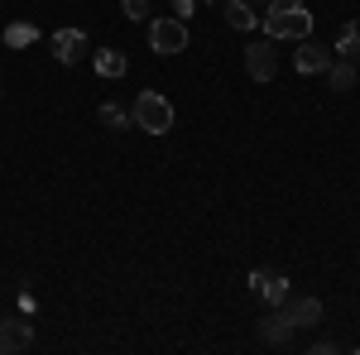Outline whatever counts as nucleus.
Returning <instances> with one entry per match:
<instances>
[{"label": "nucleus", "instance_id": "f257e3e1", "mask_svg": "<svg viewBox=\"0 0 360 355\" xmlns=\"http://www.w3.org/2000/svg\"><path fill=\"white\" fill-rule=\"evenodd\" d=\"M259 25H264L269 39H293L298 44V39L312 34V15H307V5H298V0H274Z\"/></svg>", "mask_w": 360, "mask_h": 355}, {"label": "nucleus", "instance_id": "f03ea898", "mask_svg": "<svg viewBox=\"0 0 360 355\" xmlns=\"http://www.w3.org/2000/svg\"><path fill=\"white\" fill-rule=\"evenodd\" d=\"M130 120H135V130L168 135V130H173V101H168V96H159V91H139L135 106H130Z\"/></svg>", "mask_w": 360, "mask_h": 355}, {"label": "nucleus", "instance_id": "7ed1b4c3", "mask_svg": "<svg viewBox=\"0 0 360 355\" xmlns=\"http://www.w3.org/2000/svg\"><path fill=\"white\" fill-rule=\"evenodd\" d=\"M149 49L154 53H183L188 49V20H178V15H159V20H149Z\"/></svg>", "mask_w": 360, "mask_h": 355}, {"label": "nucleus", "instance_id": "20e7f679", "mask_svg": "<svg viewBox=\"0 0 360 355\" xmlns=\"http://www.w3.org/2000/svg\"><path fill=\"white\" fill-rule=\"evenodd\" d=\"M332 49H327V44H317V39H312V34H307V39H298V53H293V67H298V72H303V77H312V72H327V67H332Z\"/></svg>", "mask_w": 360, "mask_h": 355}, {"label": "nucleus", "instance_id": "39448f33", "mask_svg": "<svg viewBox=\"0 0 360 355\" xmlns=\"http://www.w3.org/2000/svg\"><path fill=\"white\" fill-rule=\"evenodd\" d=\"M245 72L255 77V82H274L278 53H274V44H269V39H264V44H250V49H245Z\"/></svg>", "mask_w": 360, "mask_h": 355}, {"label": "nucleus", "instance_id": "423d86ee", "mask_svg": "<svg viewBox=\"0 0 360 355\" xmlns=\"http://www.w3.org/2000/svg\"><path fill=\"white\" fill-rule=\"evenodd\" d=\"M250 288L269 302V307H278V302L288 298V273H278V269H255V273H250Z\"/></svg>", "mask_w": 360, "mask_h": 355}, {"label": "nucleus", "instance_id": "0eeeda50", "mask_svg": "<svg viewBox=\"0 0 360 355\" xmlns=\"http://www.w3.org/2000/svg\"><path fill=\"white\" fill-rule=\"evenodd\" d=\"M34 346V327L20 322V317H0V355H15Z\"/></svg>", "mask_w": 360, "mask_h": 355}, {"label": "nucleus", "instance_id": "6e6552de", "mask_svg": "<svg viewBox=\"0 0 360 355\" xmlns=\"http://www.w3.org/2000/svg\"><path fill=\"white\" fill-rule=\"evenodd\" d=\"M278 312L293 322V331H298V327H317V322H322V302H317V298H283V302H278Z\"/></svg>", "mask_w": 360, "mask_h": 355}, {"label": "nucleus", "instance_id": "1a4fd4ad", "mask_svg": "<svg viewBox=\"0 0 360 355\" xmlns=\"http://www.w3.org/2000/svg\"><path fill=\"white\" fill-rule=\"evenodd\" d=\"M53 53H58V63L72 67V63L86 53V34H82V29H58V34H53Z\"/></svg>", "mask_w": 360, "mask_h": 355}, {"label": "nucleus", "instance_id": "9d476101", "mask_svg": "<svg viewBox=\"0 0 360 355\" xmlns=\"http://www.w3.org/2000/svg\"><path fill=\"white\" fill-rule=\"evenodd\" d=\"M259 341H264V346H278V351H283V346L293 341V322H288L283 312L264 317V322H259Z\"/></svg>", "mask_w": 360, "mask_h": 355}, {"label": "nucleus", "instance_id": "9b49d317", "mask_svg": "<svg viewBox=\"0 0 360 355\" xmlns=\"http://www.w3.org/2000/svg\"><path fill=\"white\" fill-rule=\"evenodd\" d=\"M336 58H346V63H360V20H351V25H341V34H336Z\"/></svg>", "mask_w": 360, "mask_h": 355}, {"label": "nucleus", "instance_id": "f8f14e48", "mask_svg": "<svg viewBox=\"0 0 360 355\" xmlns=\"http://www.w3.org/2000/svg\"><path fill=\"white\" fill-rule=\"evenodd\" d=\"M327 82H332V91H351V86H356V63H346V58H332V67H327Z\"/></svg>", "mask_w": 360, "mask_h": 355}, {"label": "nucleus", "instance_id": "ddd939ff", "mask_svg": "<svg viewBox=\"0 0 360 355\" xmlns=\"http://www.w3.org/2000/svg\"><path fill=\"white\" fill-rule=\"evenodd\" d=\"M226 25L255 29V25H259V15H255V5H250V0H231V5H226Z\"/></svg>", "mask_w": 360, "mask_h": 355}, {"label": "nucleus", "instance_id": "4468645a", "mask_svg": "<svg viewBox=\"0 0 360 355\" xmlns=\"http://www.w3.org/2000/svg\"><path fill=\"white\" fill-rule=\"evenodd\" d=\"M125 67H130V63H125V53H115V49L96 53V72H101V77H125Z\"/></svg>", "mask_w": 360, "mask_h": 355}, {"label": "nucleus", "instance_id": "2eb2a0df", "mask_svg": "<svg viewBox=\"0 0 360 355\" xmlns=\"http://www.w3.org/2000/svg\"><path fill=\"white\" fill-rule=\"evenodd\" d=\"M34 39H39L34 25H10L5 29V44H10V49H25V44H34Z\"/></svg>", "mask_w": 360, "mask_h": 355}, {"label": "nucleus", "instance_id": "dca6fc26", "mask_svg": "<svg viewBox=\"0 0 360 355\" xmlns=\"http://www.w3.org/2000/svg\"><path fill=\"white\" fill-rule=\"evenodd\" d=\"M101 125L125 130V125H135V120H130V110H120V106H111V101H106V106H101Z\"/></svg>", "mask_w": 360, "mask_h": 355}, {"label": "nucleus", "instance_id": "f3484780", "mask_svg": "<svg viewBox=\"0 0 360 355\" xmlns=\"http://www.w3.org/2000/svg\"><path fill=\"white\" fill-rule=\"evenodd\" d=\"M120 10H125V20H135V25H149V0H120Z\"/></svg>", "mask_w": 360, "mask_h": 355}, {"label": "nucleus", "instance_id": "a211bd4d", "mask_svg": "<svg viewBox=\"0 0 360 355\" xmlns=\"http://www.w3.org/2000/svg\"><path fill=\"white\" fill-rule=\"evenodd\" d=\"M188 10H193V0H173V15L178 20H188Z\"/></svg>", "mask_w": 360, "mask_h": 355}]
</instances>
